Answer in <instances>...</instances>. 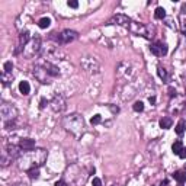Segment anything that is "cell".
I'll return each mask as SVG.
<instances>
[{
  "label": "cell",
  "mask_w": 186,
  "mask_h": 186,
  "mask_svg": "<svg viewBox=\"0 0 186 186\" xmlns=\"http://www.w3.org/2000/svg\"><path fill=\"white\" fill-rule=\"evenodd\" d=\"M64 126H66L67 131L73 132V134H80L84 128V122H83V118L80 115H70L68 118L64 119Z\"/></svg>",
  "instance_id": "6da1fadb"
},
{
  "label": "cell",
  "mask_w": 186,
  "mask_h": 186,
  "mask_svg": "<svg viewBox=\"0 0 186 186\" xmlns=\"http://www.w3.org/2000/svg\"><path fill=\"white\" fill-rule=\"evenodd\" d=\"M79 38V33L76 31H70V29H66V31H63V32L58 35V42L61 44H70L73 41H76Z\"/></svg>",
  "instance_id": "7a4b0ae2"
},
{
  "label": "cell",
  "mask_w": 186,
  "mask_h": 186,
  "mask_svg": "<svg viewBox=\"0 0 186 186\" xmlns=\"http://www.w3.org/2000/svg\"><path fill=\"white\" fill-rule=\"evenodd\" d=\"M0 114L3 116V119L6 121H12L15 116H16V109L9 103H3L2 108H0Z\"/></svg>",
  "instance_id": "3957f363"
},
{
  "label": "cell",
  "mask_w": 186,
  "mask_h": 186,
  "mask_svg": "<svg viewBox=\"0 0 186 186\" xmlns=\"http://www.w3.org/2000/svg\"><path fill=\"white\" fill-rule=\"evenodd\" d=\"M150 51L153 52L154 55H157V57H163V55L167 54V45L164 44V42H161V41H157V42H154V44H151V47H150Z\"/></svg>",
  "instance_id": "277c9868"
},
{
  "label": "cell",
  "mask_w": 186,
  "mask_h": 186,
  "mask_svg": "<svg viewBox=\"0 0 186 186\" xmlns=\"http://www.w3.org/2000/svg\"><path fill=\"white\" fill-rule=\"evenodd\" d=\"M130 29H131V32H134L135 35H141L144 38H148V32H147V28L141 25V23H137V22H131L130 23Z\"/></svg>",
  "instance_id": "5b68a950"
},
{
  "label": "cell",
  "mask_w": 186,
  "mask_h": 186,
  "mask_svg": "<svg viewBox=\"0 0 186 186\" xmlns=\"http://www.w3.org/2000/svg\"><path fill=\"white\" fill-rule=\"evenodd\" d=\"M33 76L38 79L41 83H48V79H47V76H49L48 73H47V70H45L44 67H41V66H35L33 67Z\"/></svg>",
  "instance_id": "8992f818"
},
{
  "label": "cell",
  "mask_w": 186,
  "mask_h": 186,
  "mask_svg": "<svg viewBox=\"0 0 186 186\" xmlns=\"http://www.w3.org/2000/svg\"><path fill=\"white\" fill-rule=\"evenodd\" d=\"M109 23H112V25H122V26H125V25H130L131 21H130V17H128V16L122 15V13H118V15H115V16L110 19Z\"/></svg>",
  "instance_id": "52a82bcc"
},
{
  "label": "cell",
  "mask_w": 186,
  "mask_h": 186,
  "mask_svg": "<svg viewBox=\"0 0 186 186\" xmlns=\"http://www.w3.org/2000/svg\"><path fill=\"white\" fill-rule=\"evenodd\" d=\"M19 147L22 148L23 151H32L35 148V140H32V138H22L19 141Z\"/></svg>",
  "instance_id": "ba28073f"
},
{
  "label": "cell",
  "mask_w": 186,
  "mask_h": 186,
  "mask_svg": "<svg viewBox=\"0 0 186 186\" xmlns=\"http://www.w3.org/2000/svg\"><path fill=\"white\" fill-rule=\"evenodd\" d=\"M51 105H52V109L57 110V112H61V110L66 109V102H64L63 96H55Z\"/></svg>",
  "instance_id": "9c48e42d"
},
{
  "label": "cell",
  "mask_w": 186,
  "mask_h": 186,
  "mask_svg": "<svg viewBox=\"0 0 186 186\" xmlns=\"http://www.w3.org/2000/svg\"><path fill=\"white\" fill-rule=\"evenodd\" d=\"M42 67H44L45 70H47V73H48L49 76L55 77V76H58V74H60V71H58V67L52 66V64H51V63H48V61H47V63H45Z\"/></svg>",
  "instance_id": "30bf717a"
},
{
  "label": "cell",
  "mask_w": 186,
  "mask_h": 186,
  "mask_svg": "<svg viewBox=\"0 0 186 186\" xmlns=\"http://www.w3.org/2000/svg\"><path fill=\"white\" fill-rule=\"evenodd\" d=\"M173 177H175L179 183H183V182H186V172L185 170H177V172L173 173Z\"/></svg>",
  "instance_id": "8fae6325"
},
{
  "label": "cell",
  "mask_w": 186,
  "mask_h": 186,
  "mask_svg": "<svg viewBox=\"0 0 186 186\" xmlns=\"http://www.w3.org/2000/svg\"><path fill=\"white\" fill-rule=\"evenodd\" d=\"M19 92L22 93V95H29V92H31V86H29V83L28 82H21L19 83Z\"/></svg>",
  "instance_id": "7c38bea8"
},
{
  "label": "cell",
  "mask_w": 186,
  "mask_h": 186,
  "mask_svg": "<svg viewBox=\"0 0 186 186\" xmlns=\"http://www.w3.org/2000/svg\"><path fill=\"white\" fill-rule=\"evenodd\" d=\"M185 130H186V121L180 119L179 122H177V125H176V128H175V131H176V134H177V135H182V134L185 132Z\"/></svg>",
  "instance_id": "4fadbf2b"
},
{
  "label": "cell",
  "mask_w": 186,
  "mask_h": 186,
  "mask_svg": "<svg viewBox=\"0 0 186 186\" xmlns=\"http://www.w3.org/2000/svg\"><path fill=\"white\" fill-rule=\"evenodd\" d=\"M51 25V19L49 17H42V19H39L38 21V26L41 29H45V28H48Z\"/></svg>",
  "instance_id": "5bb4252c"
},
{
  "label": "cell",
  "mask_w": 186,
  "mask_h": 186,
  "mask_svg": "<svg viewBox=\"0 0 186 186\" xmlns=\"http://www.w3.org/2000/svg\"><path fill=\"white\" fill-rule=\"evenodd\" d=\"M172 119L170 118H163V119L160 121V128H163V130H169L170 126H172Z\"/></svg>",
  "instance_id": "9a60e30c"
},
{
  "label": "cell",
  "mask_w": 186,
  "mask_h": 186,
  "mask_svg": "<svg viewBox=\"0 0 186 186\" xmlns=\"http://www.w3.org/2000/svg\"><path fill=\"white\" fill-rule=\"evenodd\" d=\"M182 148H183V144H182V141H175V142H173V145H172L173 153L177 154V156H179V153L182 151Z\"/></svg>",
  "instance_id": "2e32d148"
},
{
  "label": "cell",
  "mask_w": 186,
  "mask_h": 186,
  "mask_svg": "<svg viewBox=\"0 0 186 186\" xmlns=\"http://www.w3.org/2000/svg\"><path fill=\"white\" fill-rule=\"evenodd\" d=\"M154 17L156 19H164L166 17V10H164L163 7H157L156 12H154Z\"/></svg>",
  "instance_id": "e0dca14e"
},
{
  "label": "cell",
  "mask_w": 186,
  "mask_h": 186,
  "mask_svg": "<svg viewBox=\"0 0 186 186\" xmlns=\"http://www.w3.org/2000/svg\"><path fill=\"white\" fill-rule=\"evenodd\" d=\"M28 175H29V177H31V179H38V177H39V170H38V167L29 169V170H28Z\"/></svg>",
  "instance_id": "ac0fdd59"
},
{
  "label": "cell",
  "mask_w": 186,
  "mask_h": 186,
  "mask_svg": "<svg viewBox=\"0 0 186 186\" xmlns=\"http://www.w3.org/2000/svg\"><path fill=\"white\" fill-rule=\"evenodd\" d=\"M19 41H21V45L25 47V45L28 44V41H29V33H28L26 31L22 32V33H21V37H19Z\"/></svg>",
  "instance_id": "d6986e66"
},
{
  "label": "cell",
  "mask_w": 186,
  "mask_h": 186,
  "mask_svg": "<svg viewBox=\"0 0 186 186\" xmlns=\"http://www.w3.org/2000/svg\"><path fill=\"white\" fill-rule=\"evenodd\" d=\"M157 71H159V76L163 79V82H167V80H169V74H167L166 68H163V67H159V68H157Z\"/></svg>",
  "instance_id": "ffe728a7"
},
{
  "label": "cell",
  "mask_w": 186,
  "mask_h": 186,
  "mask_svg": "<svg viewBox=\"0 0 186 186\" xmlns=\"http://www.w3.org/2000/svg\"><path fill=\"white\" fill-rule=\"evenodd\" d=\"M132 108H134V110H135V112H142V110H144V103L138 100V102H135V103H134V106H132Z\"/></svg>",
  "instance_id": "44dd1931"
},
{
  "label": "cell",
  "mask_w": 186,
  "mask_h": 186,
  "mask_svg": "<svg viewBox=\"0 0 186 186\" xmlns=\"http://www.w3.org/2000/svg\"><path fill=\"white\" fill-rule=\"evenodd\" d=\"M100 121H102L100 115H95V116H92V119H90V124H92V125H98V124H100Z\"/></svg>",
  "instance_id": "7402d4cb"
},
{
  "label": "cell",
  "mask_w": 186,
  "mask_h": 186,
  "mask_svg": "<svg viewBox=\"0 0 186 186\" xmlns=\"http://www.w3.org/2000/svg\"><path fill=\"white\" fill-rule=\"evenodd\" d=\"M12 68H13V64H12V61H6V63H5V73H10Z\"/></svg>",
  "instance_id": "603a6c76"
},
{
  "label": "cell",
  "mask_w": 186,
  "mask_h": 186,
  "mask_svg": "<svg viewBox=\"0 0 186 186\" xmlns=\"http://www.w3.org/2000/svg\"><path fill=\"white\" fill-rule=\"evenodd\" d=\"M92 186H102V180H100L99 177H93Z\"/></svg>",
  "instance_id": "cb8c5ba5"
},
{
  "label": "cell",
  "mask_w": 186,
  "mask_h": 186,
  "mask_svg": "<svg viewBox=\"0 0 186 186\" xmlns=\"http://www.w3.org/2000/svg\"><path fill=\"white\" fill-rule=\"evenodd\" d=\"M67 5L70 6V7H73V9H76V7H79V3H77V2H74V0H71V2H68Z\"/></svg>",
  "instance_id": "d4e9b609"
},
{
  "label": "cell",
  "mask_w": 186,
  "mask_h": 186,
  "mask_svg": "<svg viewBox=\"0 0 186 186\" xmlns=\"http://www.w3.org/2000/svg\"><path fill=\"white\" fill-rule=\"evenodd\" d=\"M179 157H180V159H186V147L182 148V151L179 153Z\"/></svg>",
  "instance_id": "484cf974"
},
{
  "label": "cell",
  "mask_w": 186,
  "mask_h": 186,
  "mask_svg": "<svg viewBox=\"0 0 186 186\" xmlns=\"http://www.w3.org/2000/svg\"><path fill=\"white\" fill-rule=\"evenodd\" d=\"M54 186H67V183L64 180H58V182H55Z\"/></svg>",
  "instance_id": "4316f807"
},
{
  "label": "cell",
  "mask_w": 186,
  "mask_h": 186,
  "mask_svg": "<svg viewBox=\"0 0 186 186\" xmlns=\"http://www.w3.org/2000/svg\"><path fill=\"white\" fill-rule=\"evenodd\" d=\"M169 95L172 96V98H173V96H176V90H175V89L170 87V89H169Z\"/></svg>",
  "instance_id": "83f0119b"
},
{
  "label": "cell",
  "mask_w": 186,
  "mask_h": 186,
  "mask_svg": "<svg viewBox=\"0 0 186 186\" xmlns=\"http://www.w3.org/2000/svg\"><path fill=\"white\" fill-rule=\"evenodd\" d=\"M150 103H151V105L156 103V98H154V96H151V98H150Z\"/></svg>",
  "instance_id": "f1b7e54d"
},
{
  "label": "cell",
  "mask_w": 186,
  "mask_h": 186,
  "mask_svg": "<svg viewBox=\"0 0 186 186\" xmlns=\"http://www.w3.org/2000/svg\"><path fill=\"white\" fill-rule=\"evenodd\" d=\"M45 106V99H42V100H41V108H44Z\"/></svg>",
  "instance_id": "f546056e"
},
{
  "label": "cell",
  "mask_w": 186,
  "mask_h": 186,
  "mask_svg": "<svg viewBox=\"0 0 186 186\" xmlns=\"http://www.w3.org/2000/svg\"><path fill=\"white\" fill-rule=\"evenodd\" d=\"M177 186H183V185H182V183H179V185H177Z\"/></svg>",
  "instance_id": "4dcf8cb0"
},
{
  "label": "cell",
  "mask_w": 186,
  "mask_h": 186,
  "mask_svg": "<svg viewBox=\"0 0 186 186\" xmlns=\"http://www.w3.org/2000/svg\"><path fill=\"white\" fill-rule=\"evenodd\" d=\"M114 186H118V185H114Z\"/></svg>",
  "instance_id": "1f68e13d"
}]
</instances>
